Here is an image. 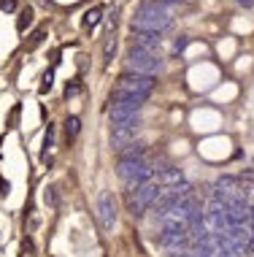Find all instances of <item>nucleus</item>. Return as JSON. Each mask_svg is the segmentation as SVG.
<instances>
[{
    "label": "nucleus",
    "mask_w": 254,
    "mask_h": 257,
    "mask_svg": "<svg viewBox=\"0 0 254 257\" xmlns=\"http://www.w3.org/2000/svg\"><path fill=\"white\" fill-rule=\"evenodd\" d=\"M173 25V17H170L168 9L152 3V0H141V6L135 9L133 17V27H141V30H152V33H162L165 27Z\"/></svg>",
    "instance_id": "nucleus-1"
},
{
    "label": "nucleus",
    "mask_w": 254,
    "mask_h": 257,
    "mask_svg": "<svg viewBox=\"0 0 254 257\" xmlns=\"http://www.w3.org/2000/svg\"><path fill=\"white\" fill-rule=\"evenodd\" d=\"M154 171L157 168L146 157L143 160H119V179L127 184V190H138L141 184L152 182Z\"/></svg>",
    "instance_id": "nucleus-2"
},
{
    "label": "nucleus",
    "mask_w": 254,
    "mask_h": 257,
    "mask_svg": "<svg viewBox=\"0 0 254 257\" xmlns=\"http://www.w3.org/2000/svg\"><path fill=\"white\" fill-rule=\"evenodd\" d=\"M160 192H162V187H160V182H154V179H152V182H146V184H141L138 190H127L130 214H133V217H141V214L146 211L149 206L157 203Z\"/></svg>",
    "instance_id": "nucleus-3"
},
{
    "label": "nucleus",
    "mask_w": 254,
    "mask_h": 257,
    "mask_svg": "<svg viewBox=\"0 0 254 257\" xmlns=\"http://www.w3.org/2000/svg\"><path fill=\"white\" fill-rule=\"evenodd\" d=\"M154 76H146V73H133V71H125L116 81V89L119 92H127V95H135V98L146 100L154 89Z\"/></svg>",
    "instance_id": "nucleus-4"
},
{
    "label": "nucleus",
    "mask_w": 254,
    "mask_h": 257,
    "mask_svg": "<svg viewBox=\"0 0 254 257\" xmlns=\"http://www.w3.org/2000/svg\"><path fill=\"white\" fill-rule=\"evenodd\" d=\"M125 62H127V71L146 73V76H154L162 68V60L157 57V52H146V49H138V46H130L125 54Z\"/></svg>",
    "instance_id": "nucleus-5"
},
{
    "label": "nucleus",
    "mask_w": 254,
    "mask_h": 257,
    "mask_svg": "<svg viewBox=\"0 0 254 257\" xmlns=\"http://www.w3.org/2000/svg\"><path fill=\"white\" fill-rule=\"evenodd\" d=\"M98 219H100L103 230H114V225H116V200H114L111 192H106V190L98 195Z\"/></svg>",
    "instance_id": "nucleus-6"
},
{
    "label": "nucleus",
    "mask_w": 254,
    "mask_h": 257,
    "mask_svg": "<svg viewBox=\"0 0 254 257\" xmlns=\"http://www.w3.org/2000/svg\"><path fill=\"white\" fill-rule=\"evenodd\" d=\"M130 36H133V46L138 49H146V52H157L162 44L160 33H152V30H141V27H130Z\"/></svg>",
    "instance_id": "nucleus-7"
},
{
    "label": "nucleus",
    "mask_w": 254,
    "mask_h": 257,
    "mask_svg": "<svg viewBox=\"0 0 254 257\" xmlns=\"http://www.w3.org/2000/svg\"><path fill=\"white\" fill-rule=\"evenodd\" d=\"M135 130L138 127H114L111 130V144L116 149H125L130 144H135Z\"/></svg>",
    "instance_id": "nucleus-8"
},
{
    "label": "nucleus",
    "mask_w": 254,
    "mask_h": 257,
    "mask_svg": "<svg viewBox=\"0 0 254 257\" xmlns=\"http://www.w3.org/2000/svg\"><path fill=\"white\" fill-rule=\"evenodd\" d=\"M146 157V147L141 144H130V147L122 149V160H143Z\"/></svg>",
    "instance_id": "nucleus-9"
},
{
    "label": "nucleus",
    "mask_w": 254,
    "mask_h": 257,
    "mask_svg": "<svg viewBox=\"0 0 254 257\" xmlns=\"http://www.w3.org/2000/svg\"><path fill=\"white\" fill-rule=\"evenodd\" d=\"M100 19H103V9H100V6H95V9H89L84 14V27H87V30H92V27L100 25Z\"/></svg>",
    "instance_id": "nucleus-10"
},
{
    "label": "nucleus",
    "mask_w": 254,
    "mask_h": 257,
    "mask_svg": "<svg viewBox=\"0 0 254 257\" xmlns=\"http://www.w3.org/2000/svg\"><path fill=\"white\" fill-rule=\"evenodd\" d=\"M79 130H81V119L79 116H68L65 119V138L68 141H73V138L79 136Z\"/></svg>",
    "instance_id": "nucleus-11"
},
{
    "label": "nucleus",
    "mask_w": 254,
    "mask_h": 257,
    "mask_svg": "<svg viewBox=\"0 0 254 257\" xmlns=\"http://www.w3.org/2000/svg\"><path fill=\"white\" fill-rule=\"evenodd\" d=\"M114 52H116V38H114V30H111L108 38H106V46H103V57H106V62H111Z\"/></svg>",
    "instance_id": "nucleus-12"
},
{
    "label": "nucleus",
    "mask_w": 254,
    "mask_h": 257,
    "mask_svg": "<svg viewBox=\"0 0 254 257\" xmlns=\"http://www.w3.org/2000/svg\"><path fill=\"white\" fill-rule=\"evenodd\" d=\"M27 25H33V11H30V9H25L22 14H19V22H17V27H19V30H25Z\"/></svg>",
    "instance_id": "nucleus-13"
},
{
    "label": "nucleus",
    "mask_w": 254,
    "mask_h": 257,
    "mask_svg": "<svg viewBox=\"0 0 254 257\" xmlns=\"http://www.w3.org/2000/svg\"><path fill=\"white\" fill-rule=\"evenodd\" d=\"M79 92H81V81H79V79L68 81V87H65V95H68V98H73V95H79Z\"/></svg>",
    "instance_id": "nucleus-14"
},
{
    "label": "nucleus",
    "mask_w": 254,
    "mask_h": 257,
    "mask_svg": "<svg viewBox=\"0 0 254 257\" xmlns=\"http://www.w3.org/2000/svg\"><path fill=\"white\" fill-rule=\"evenodd\" d=\"M187 46H189V38H187V36H181V38H176V41H173V52H176V54H178V52H184Z\"/></svg>",
    "instance_id": "nucleus-15"
},
{
    "label": "nucleus",
    "mask_w": 254,
    "mask_h": 257,
    "mask_svg": "<svg viewBox=\"0 0 254 257\" xmlns=\"http://www.w3.org/2000/svg\"><path fill=\"white\" fill-rule=\"evenodd\" d=\"M44 36H46V30H44V27H41V30H36V36H33V41H30V46H27V49H36V46L41 44V41H44Z\"/></svg>",
    "instance_id": "nucleus-16"
},
{
    "label": "nucleus",
    "mask_w": 254,
    "mask_h": 257,
    "mask_svg": "<svg viewBox=\"0 0 254 257\" xmlns=\"http://www.w3.org/2000/svg\"><path fill=\"white\" fill-rule=\"evenodd\" d=\"M52 141H54V127L49 124V130H46V136H44V155H46V149L52 147Z\"/></svg>",
    "instance_id": "nucleus-17"
},
{
    "label": "nucleus",
    "mask_w": 254,
    "mask_h": 257,
    "mask_svg": "<svg viewBox=\"0 0 254 257\" xmlns=\"http://www.w3.org/2000/svg\"><path fill=\"white\" fill-rule=\"evenodd\" d=\"M9 192H11V184L3 182V176H0V195H9Z\"/></svg>",
    "instance_id": "nucleus-18"
},
{
    "label": "nucleus",
    "mask_w": 254,
    "mask_h": 257,
    "mask_svg": "<svg viewBox=\"0 0 254 257\" xmlns=\"http://www.w3.org/2000/svg\"><path fill=\"white\" fill-rule=\"evenodd\" d=\"M0 9H6V11H14V9H17V3H14V0H3V3H0Z\"/></svg>",
    "instance_id": "nucleus-19"
},
{
    "label": "nucleus",
    "mask_w": 254,
    "mask_h": 257,
    "mask_svg": "<svg viewBox=\"0 0 254 257\" xmlns=\"http://www.w3.org/2000/svg\"><path fill=\"white\" fill-rule=\"evenodd\" d=\"M152 3H157V6H162V9H168V6H173V3H178V0H152Z\"/></svg>",
    "instance_id": "nucleus-20"
},
{
    "label": "nucleus",
    "mask_w": 254,
    "mask_h": 257,
    "mask_svg": "<svg viewBox=\"0 0 254 257\" xmlns=\"http://www.w3.org/2000/svg\"><path fill=\"white\" fill-rule=\"evenodd\" d=\"M41 89H44V92H46V89H52V73L44 76V87H41Z\"/></svg>",
    "instance_id": "nucleus-21"
},
{
    "label": "nucleus",
    "mask_w": 254,
    "mask_h": 257,
    "mask_svg": "<svg viewBox=\"0 0 254 257\" xmlns=\"http://www.w3.org/2000/svg\"><path fill=\"white\" fill-rule=\"evenodd\" d=\"M238 6H241V9H254V0H235Z\"/></svg>",
    "instance_id": "nucleus-22"
},
{
    "label": "nucleus",
    "mask_w": 254,
    "mask_h": 257,
    "mask_svg": "<svg viewBox=\"0 0 254 257\" xmlns=\"http://www.w3.org/2000/svg\"><path fill=\"white\" fill-rule=\"evenodd\" d=\"M178 257H208V254H178Z\"/></svg>",
    "instance_id": "nucleus-23"
},
{
    "label": "nucleus",
    "mask_w": 254,
    "mask_h": 257,
    "mask_svg": "<svg viewBox=\"0 0 254 257\" xmlns=\"http://www.w3.org/2000/svg\"><path fill=\"white\" fill-rule=\"evenodd\" d=\"M44 3H46V0H44Z\"/></svg>",
    "instance_id": "nucleus-24"
}]
</instances>
